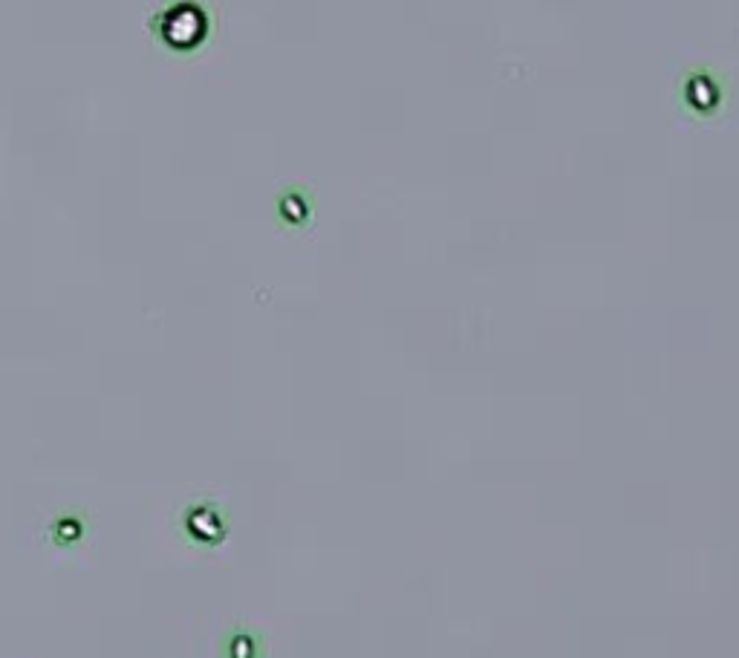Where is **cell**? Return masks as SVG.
<instances>
[{"mask_svg":"<svg viewBox=\"0 0 739 658\" xmlns=\"http://www.w3.org/2000/svg\"><path fill=\"white\" fill-rule=\"evenodd\" d=\"M229 534V517L226 508L217 500L208 497H194L185 506L179 508L177 520H174V540L182 543L185 549H217L223 546Z\"/></svg>","mask_w":739,"mask_h":658,"instance_id":"obj_1","label":"cell"},{"mask_svg":"<svg viewBox=\"0 0 739 658\" xmlns=\"http://www.w3.org/2000/svg\"><path fill=\"white\" fill-rule=\"evenodd\" d=\"M93 532V523H90V514L81 506L61 508L58 514H52L44 526V540L50 543V549H61V552H70L84 546V540Z\"/></svg>","mask_w":739,"mask_h":658,"instance_id":"obj_2","label":"cell"},{"mask_svg":"<svg viewBox=\"0 0 739 658\" xmlns=\"http://www.w3.org/2000/svg\"><path fill=\"white\" fill-rule=\"evenodd\" d=\"M162 35L171 44H182V41H197L203 35V12L194 6L177 3L168 15H165V29Z\"/></svg>","mask_w":739,"mask_h":658,"instance_id":"obj_3","label":"cell"},{"mask_svg":"<svg viewBox=\"0 0 739 658\" xmlns=\"http://www.w3.org/2000/svg\"><path fill=\"white\" fill-rule=\"evenodd\" d=\"M226 656L229 658H255L257 638L252 633H234L226 641Z\"/></svg>","mask_w":739,"mask_h":658,"instance_id":"obj_4","label":"cell"}]
</instances>
